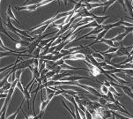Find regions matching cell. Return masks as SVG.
Returning a JSON list of instances; mask_svg holds the SVG:
<instances>
[{
  "mask_svg": "<svg viewBox=\"0 0 133 119\" xmlns=\"http://www.w3.org/2000/svg\"><path fill=\"white\" fill-rule=\"evenodd\" d=\"M39 8L38 4H32L29 5H22V6H15L17 11H28V12H35Z\"/></svg>",
  "mask_w": 133,
  "mask_h": 119,
  "instance_id": "obj_1",
  "label": "cell"
},
{
  "mask_svg": "<svg viewBox=\"0 0 133 119\" xmlns=\"http://www.w3.org/2000/svg\"><path fill=\"white\" fill-rule=\"evenodd\" d=\"M106 8L104 7V4L101 6H98V7L93 8L90 12H91L94 16H105L106 14Z\"/></svg>",
  "mask_w": 133,
  "mask_h": 119,
  "instance_id": "obj_2",
  "label": "cell"
},
{
  "mask_svg": "<svg viewBox=\"0 0 133 119\" xmlns=\"http://www.w3.org/2000/svg\"><path fill=\"white\" fill-rule=\"evenodd\" d=\"M115 54H116V57H123V56H127L128 57V56L130 55V52L129 49H127V47L121 46L118 48L116 52H115Z\"/></svg>",
  "mask_w": 133,
  "mask_h": 119,
  "instance_id": "obj_3",
  "label": "cell"
},
{
  "mask_svg": "<svg viewBox=\"0 0 133 119\" xmlns=\"http://www.w3.org/2000/svg\"><path fill=\"white\" fill-rule=\"evenodd\" d=\"M6 13H7L8 18H10L11 19H13V21H15L18 25H20V22L18 21V19H16V16H15V14L13 13V12L12 11V4H9L8 9H7V12H6Z\"/></svg>",
  "mask_w": 133,
  "mask_h": 119,
  "instance_id": "obj_4",
  "label": "cell"
},
{
  "mask_svg": "<svg viewBox=\"0 0 133 119\" xmlns=\"http://www.w3.org/2000/svg\"><path fill=\"white\" fill-rule=\"evenodd\" d=\"M109 15H105V16H94V21H95L98 25H102L104 23V21H106V19L108 18Z\"/></svg>",
  "mask_w": 133,
  "mask_h": 119,
  "instance_id": "obj_5",
  "label": "cell"
},
{
  "mask_svg": "<svg viewBox=\"0 0 133 119\" xmlns=\"http://www.w3.org/2000/svg\"><path fill=\"white\" fill-rule=\"evenodd\" d=\"M24 100H25V98H24ZM24 100L22 101V102L20 103V106L19 107V109H17L16 110V112H15L14 114H12V115H11V116H9L8 117H6V118H8V119H10V118H16V116H17V115H18V113H19V110H21V109H22V104H23V102H24Z\"/></svg>",
  "mask_w": 133,
  "mask_h": 119,
  "instance_id": "obj_6",
  "label": "cell"
},
{
  "mask_svg": "<svg viewBox=\"0 0 133 119\" xmlns=\"http://www.w3.org/2000/svg\"><path fill=\"white\" fill-rule=\"evenodd\" d=\"M107 95H108V102H115V101L116 100V99L115 98V96H114V94L112 93L111 91H109V93L107 94Z\"/></svg>",
  "mask_w": 133,
  "mask_h": 119,
  "instance_id": "obj_7",
  "label": "cell"
},
{
  "mask_svg": "<svg viewBox=\"0 0 133 119\" xmlns=\"http://www.w3.org/2000/svg\"><path fill=\"white\" fill-rule=\"evenodd\" d=\"M53 1H55V0H42V1L38 3V5H39V7H42V6H44V5H46V4H50L51 2H53Z\"/></svg>",
  "mask_w": 133,
  "mask_h": 119,
  "instance_id": "obj_8",
  "label": "cell"
},
{
  "mask_svg": "<svg viewBox=\"0 0 133 119\" xmlns=\"http://www.w3.org/2000/svg\"><path fill=\"white\" fill-rule=\"evenodd\" d=\"M98 102L100 103L101 106H106V104H107L109 102H108V101L106 100V99L103 97L102 95H101V97H99V99H98Z\"/></svg>",
  "mask_w": 133,
  "mask_h": 119,
  "instance_id": "obj_9",
  "label": "cell"
},
{
  "mask_svg": "<svg viewBox=\"0 0 133 119\" xmlns=\"http://www.w3.org/2000/svg\"><path fill=\"white\" fill-rule=\"evenodd\" d=\"M12 82H9V81H7V82L5 83V84L4 85V87H2V88L4 89V93H7V92H8V90H9V89L11 88V87H12Z\"/></svg>",
  "mask_w": 133,
  "mask_h": 119,
  "instance_id": "obj_10",
  "label": "cell"
},
{
  "mask_svg": "<svg viewBox=\"0 0 133 119\" xmlns=\"http://www.w3.org/2000/svg\"><path fill=\"white\" fill-rule=\"evenodd\" d=\"M101 94H102V95H107V94L109 93V87H106L104 84H102L101 87Z\"/></svg>",
  "mask_w": 133,
  "mask_h": 119,
  "instance_id": "obj_11",
  "label": "cell"
},
{
  "mask_svg": "<svg viewBox=\"0 0 133 119\" xmlns=\"http://www.w3.org/2000/svg\"><path fill=\"white\" fill-rule=\"evenodd\" d=\"M117 49H118V48H116V47H109V49L106 50L105 52H103V53H115V52H116Z\"/></svg>",
  "mask_w": 133,
  "mask_h": 119,
  "instance_id": "obj_12",
  "label": "cell"
},
{
  "mask_svg": "<svg viewBox=\"0 0 133 119\" xmlns=\"http://www.w3.org/2000/svg\"><path fill=\"white\" fill-rule=\"evenodd\" d=\"M123 71L130 77H133V69H123Z\"/></svg>",
  "mask_w": 133,
  "mask_h": 119,
  "instance_id": "obj_13",
  "label": "cell"
},
{
  "mask_svg": "<svg viewBox=\"0 0 133 119\" xmlns=\"http://www.w3.org/2000/svg\"><path fill=\"white\" fill-rule=\"evenodd\" d=\"M55 74H56V73H55V71H52V70H49V71H48V72L46 73V77H47V78L49 80V78H52L53 76L55 75Z\"/></svg>",
  "mask_w": 133,
  "mask_h": 119,
  "instance_id": "obj_14",
  "label": "cell"
},
{
  "mask_svg": "<svg viewBox=\"0 0 133 119\" xmlns=\"http://www.w3.org/2000/svg\"><path fill=\"white\" fill-rule=\"evenodd\" d=\"M41 58L44 60H52L53 59V54H49V55H45L43 57H42Z\"/></svg>",
  "mask_w": 133,
  "mask_h": 119,
  "instance_id": "obj_15",
  "label": "cell"
},
{
  "mask_svg": "<svg viewBox=\"0 0 133 119\" xmlns=\"http://www.w3.org/2000/svg\"><path fill=\"white\" fill-rule=\"evenodd\" d=\"M17 87H18V88L19 89V90H20V92H21V93H23V92H24V88H23V87H22L21 83H20V81H19V78H18Z\"/></svg>",
  "mask_w": 133,
  "mask_h": 119,
  "instance_id": "obj_16",
  "label": "cell"
},
{
  "mask_svg": "<svg viewBox=\"0 0 133 119\" xmlns=\"http://www.w3.org/2000/svg\"><path fill=\"white\" fill-rule=\"evenodd\" d=\"M13 65H14V64H10V65H8V66H6V67H3V68H0V73L4 72V71H6V70H9L10 68H12V67H13Z\"/></svg>",
  "mask_w": 133,
  "mask_h": 119,
  "instance_id": "obj_17",
  "label": "cell"
},
{
  "mask_svg": "<svg viewBox=\"0 0 133 119\" xmlns=\"http://www.w3.org/2000/svg\"><path fill=\"white\" fill-rule=\"evenodd\" d=\"M65 63V60L64 59V58H60L59 60H57V61H56V64H57V65H62L63 64H64Z\"/></svg>",
  "mask_w": 133,
  "mask_h": 119,
  "instance_id": "obj_18",
  "label": "cell"
},
{
  "mask_svg": "<svg viewBox=\"0 0 133 119\" xmlns=\"http://www.w3.org/2000/svg\"><path fill=\"white\" fill-rule=\"evenodd\" d=\"M103 84L105 85L106 87H109L110 86H111V84H110V81L109 80H104V83Z\"/></svg>",
  "mask_w": 133,
  "mask_h": 119,
  "instance_id": "obj_19",
  "label": "cell"
},
{
  "mask_svg": "<svg viewBox=\"0 0 133 119\" xmlns=\"http://www.w3.org/2000/svg\"><path fill=\"white\" fill-rule=\"evenodd\" d=\"M6 97H7V93L0 94V99H5Z\"/></svg>",
  "mask_w": 133,
  "mask_h": 119,
  "instance_id": "obj_20",
  "label": "cell"
},
{
  "mask_svg": "<svg viewBox=\"0 0 133 119\" xmlns=\"http://www.w3.org/2000/svg\"><path fill=\"white\" fill-rule=\"evenodd\" d=\"M105 1L106 0H99V2H100V3H102V4H104Z\"/></svg>",
  "mask_w": 133,
  "mask_h": 119,
  "instance_id": "obj_21",
  "label": "cell"
},
{
  "mask_svg": "<svg viewBox=\"0 0 133 119\" xmlns=\"http://www.w3.org/2000/svg\"><path fill=\"white\" fill-rule=\"evenodd\" d=\"M132 35H133V31H132Z\"/></svg>",
  "mask_w": 133,
  "mask_h": 119,
  "instance_id": "obj_22",
  "label": "cell"
},
{
  "mask_svg": "<svg viewBox=\"0 0 133 119\" xmlns=\"http://www.w3.org/2000/svg\"><path fill=\"white\" fill-rule=\"evenodd\" d=\"M132 80H133V77H132Z\"/></svg>",
  "mask_w": 133,
  "mask_h": 119,
  "instance_id": "obj_23",
  "label": "cell"
}]
</instances>
